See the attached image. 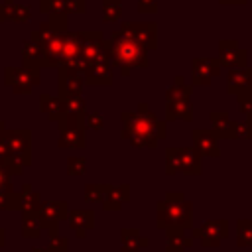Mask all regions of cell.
Returning <instances> with one entry per match:
<instances>
[{
  "instance_id": "7bdbcfd3",
  "label": "cell",
  "mask_w": 252,
  "mask_h": 252,
  "mask_svg": "<svg viewBox=\"0 0 252 252\" xmlns=\"http://www.w3.org/2000/svg\"><path fill=\"white\" fill-rule=\"evenodd\" d=\"M85 126L93 130H100L104 126V118L100 112H85Z\"/></svg>"
},
{
  "instance_id": "484cf974",
  "label": "cell",
  "mask_w": 252,
  "mask_h": 252,
  "mask_svg": "<svg viewBox=\"0 0 252 252\" xmlns=\"http://www.w3.org/2000/svg\"><path fill=\"white\" fill-rule=\"evenodd\" d=\"M41 195L32 189L30 183H24L20 189V211L22 213H37L41 207Z\"/></svg>"
},
{
  "instance_id": "277c9868",
  "label": "cell",
  "mask_w": 252,
  "mask_h": 252,
  "mask_svg": "<svg viewBox=\"0 0 252 252\" xmlns=\"http://www.w3.org/2000/svg\"><path fill=\"white\" fill-rule=\"evenodd\" d=\"M201 154L195 148H167L165 152V173L199 175L203 171Z\"/></svg>"
},
{
  "instance_id": "8992f818",
  "label": "cell",
  "mask_w": 252,
  "mask_h": 252,
  "mask_svg": "<svg viewBox=\"0 0 252 252\" xmlns=\"http://www.w3.org/2000/svg\"><path fill=\"white\" fill-rule=\"evenodd\" d=\"M63 35L65 33H59L55 30H51L45 24L39 26V30H35L32 33V39L37 41L43 51H45V57H47V67H59L61 65V57H63Z\"/></svg>"
},
{
  "instance_id": "7c38bea8",
  "label": "cell",
  "mask_w": 252,
  "mask_h": 252,
  "mask_svg": "<svg viewBox=\"0 0 252 252\" xmlns=\"http://www.w3.org/2000/svg\"><path fill=\"white\" fill-rule=\"evenodd\" d=\"M2 140L16 158H20L26 165L32 163V134L28 130H4Z\"/></svg>"
},
{
  "instance_id": "4316f807",
  "label": "cell",
  "mask_w": 252,
  "mask_h": 252,
  "mask_svg": "<svg viewBox=\"0 0 252 252\" xmlns=\"http://www.w3.org/2000/svg\"><path fill=\"white\" fill-rule=\"evenodd\" d=\"M39 106H41V110L47 114V118L49 120H53V122H57L61 116H65V108H63V100L59 98V96H55V94H41L39 96Z\"/></svg>"
},
{
  "instance_id": "30bf717a",
  "label": "cell",
  "mask_w": 252,
  "mask_h": 252,
  "mask_svg": "<svg viewBox=\"0 0 252 252\" xmlns=\"http://www.w3.org/2000/svg\"><path fill=\"white\" fill-rule=\"evenodd\" d=\"M120 32L146 49H154L158 45V26L154 22H124L120 26Z\"/></svg>"
},
{
  "instance_id": "ba28073f",
  "label": "cell",
  "mask_w": 252,
  "mask_h": 252,
  "mask_svg": "<svg viewBox=\"0 0 252 252\" xmlns=\"http://www.w3.org/2000/svg\"><path fill=\"white\" fill-rule=\"evenodd\" d=\"M41 228L49 232V236H55L59 230V222L69 217V203L67 201H47L41 203L37 211Z\"/></svg>"
},
{
  "instance_id": "ac0fdd59",
  "label": "cell",
  "mask_w": 252,
  "mask_h": 252,
  "mask_svg": "<svg viewBox=\"0 0 252 252\" xmlns=\"http://www.w3.org/2000/svg\"><path fill=\"white\" fill-rule=\"evenodd\" d=\"M22 61H24V67H30V69H35V71L47 67L45 51H43V47H41L37 41H33V39H30V41L24 43Z\"/></svg>"
},
{
  "instance_id": "e575fe53",
  "label": "cell",
  "mask_w": 252,
  "mask_h": 252,
  "mask_svg": "<svg viewBox=\"0 0 252 252\" xmlns=\"http://www.w3.org/2000/svg\"><path fill=\"white\" fill-rule=\"evenodd\" d=\"M102 16H104V22H116L122 16V2L120 0H102Z\"/></svg>"
},
{
  "instance_id": "cb8c5ba5",
  "label": "cell",
  "mask_w": 252,
  "mask_h": 252,
  "mask_svg": "<svg viewBox=\"0 0 252 252\" xmlns=\"http://www.w3.org/2000/svg\"><path fill=\"white\" fill-rule=\"evenodd\" d=\"M120 240H122L120 252H140L142 248H146L150 244V238L142 236L140 230H136V228H122Z\"/></svg>"
},
{
  "instance_id": "3957f363",
  "label": "cell",
  "mask_w": 252,
  "mask_h": 252,
  "mask_svg": "<svg viewBox=\"0 0 252 252\" xmlns=\"http://www.w3.org/2000/svg\"><path fill=\"white\" fill-rule=\"evenodd\" d=\"M106 41V47H108V59L114 65L118 67H148V49L144 45H140L138 41H134L132 37L124 35L120 30L112 32Z\"/></svg>"
},
{
  "instance_id": "1f68e13d",
  "label": "cell",
  "mask_w": 252,
  "mask_h": 252,
  "mask_svg": "<svg viewBox=\"0 0 252 252\" xmlns=\"http://www.w3.org/2000/svg\"><path fill=\"white\" fill-rule=\"evenodd\" d=\"M236 244L238 246H252V219H238L236 220Z\"/></svg>"
},
{
  "instance_id": "f907efd6",
  "label": "cell",
  "mask_w": 252,
  "mask_h": 252,
  "mask_svg": "<svg viewBox=\"0 0 252 252\" xmlns=\"http://www.w3.org/2000/svg\"><path fill=\"white\" fill-rule=\"evenodd\" d=\"M248 91H250V93H252V83H250V87H248Z\"/></svg>"
},
{
  "instance_id": "8d00e7d4",
  "label": "cell",
  "mask_w": 252,
  "mask_h": 252,
  "mask_svg": "<svg viewBox=\"0 0 252 252\" xmlns=\"http://www.w3.org/2000/svg\"><path fill=\"white\" fill-rule=\"evenodd\" d=\"M236 104L244 116H252V93L248 89L236 93Z\"/></svg>"
},
{
  "instance_id": "52a82bcc",
  "label": "cell",
  "mask_w": 252,
  "mask_h": 252,
  "mask_svg": "<svg viewBox=\"0 0 252 252\" xmlns=\"http://www.w3.org/2000/svg\"><path fill=\"white\" fill-rule=\"evenodd\" d=\"M4 83L16 94H24V93H30L35 85H39V71L30 67H6Z\"/></svg>"
},
{
  "instance_id": "60d3db41",
  "label": "cell",
  "mask_w": 252,
  "mask_h": 252,
  "mask_svg": "<svg viewBox=\"0 0 252 252\" xmlns=\"http://www.w3.org/2000/svg\"><path fill=\"white\" fill-rule=\"evenodd\" d=\"M65 14H83L87 10V0H63Z\"/></svg>"
},
{
  "instance_id": "7dc6e473",
  "label": "cell",
  "mask_w": 252,
  "mask_h": 252,
  "mask_svg": "<svg viewBox=\"0 0 252 252\" xmlns=\"http://www.w3.org/2000/svg\"><path fill=\"white\" fill-rule=\"evenodd\" d=\"M6 244V232H4V228H0V248Z\"/></svg>"
},
{
  "instance_id": "603a6c76",
  "label": "cell",
  "mask_w": 252,
  "mask_h": 252,
  "mask_svg": "<svg viewBox=\"0 0 252 252\" xmlns=\"http://www.w3.org/2000/svg\"><path fill=\"white\" fill-rule=\"evenodd\" d=\"M167 246L165 252H185L193 244V236L185 228H165Z\"/></svg>"
},
{
  "instance_id": "2e32d148",
  "label": "cell",
  "mask_w": 252,
  "mask_h": 252,
  "mask_svg": "<svg viewBox=\"0 0 252 252\" xmlns=\"http://www.w3.org/2000/svg\"><path fill=\"white\" fill-rule=\"evenodd\" d=\"M191 138H193V148L205 156V158H219L220 156V148H219V142H217V136L211 132V130H193L191 132Z\"/></svg>"
},
{
  "instance_id": "d590c367",
  "label": "cell",
  "mask_w": 252,
  "mask_h": 252,
  "mask_svg": "<svg viewBox=\"0 0 252 252\" xmlns=\"http://www.w3.org/2000/svg\"><path fill=\"white\" fill-rule=\"evenodd\" d=\"M234 140H252V116L234 120Z\"/></svg>"
},
{
  "instance_id": "f1b7e54d",
  "label": "cell",
  "mask_w": 252,
  "mask_h": 252,
  "mask_svg": "<svg viewBox=\"0 0 252 252\" xmlns=\"http://www.w3.org/2000/svg\"><path fill=\"white\" fill-rule=\"evenodd\" d=\"M43 232L37 213H22V236L24 238H39Z\"/></svg>"
},
{
  "instance_id": "c3c4849f",
  "label": "cell",
  "mask_w": 252,
  "mask_h": 252,
  "mask_svg": "<svg viewBox=\"0 0 252 252\" xmlns=\"http://www.w3.org/2000/svg\"><path fill=\"white\" fill-rule=\"evenodd\" d=\"M4 130H6V128H4V122L0 120V136H2V132H4Z\"/></svg>"
},
{
  "instance_id": "5b68a950",
  "label": "cell",
  "mask_w": 252,
  "mask_h": 252,
  "mask_svg": "<svg viewBox=\"0 0 252 252\" xmlns=\"http://www.w3.org/2000/svg\"><path fill=\"white\" fill-rule=\"evenodd\" d=\"M59 128V148L81 150L85 148V114H67L57 120Z\"/></svg>"
},
{
  "instance_id": "9c48e42d",
  "label": "cell",
  "mask_w": 252,
  "mask_h": 252,
  "mask_svg": "<svg viewBox=\"0 0 252 252\" xmlns=\"http://www.w3.org/2000/svg\"><path fill=\"white\" fill-rule=\"evenodd\" d=\"M193 238H199V242L207 248L211 246H219L226 236H228V220L224 219H211L205 220L199 228L191 230Z\"/></svg>"
},
{
  "instance_id": "d4e9b609",
  "label": "cell",
  "mask_w": 252,
  "mask_h": 252,
  "mask_svg": "<svg viewBox=\"0 0 252 252\" xmlns=\"http://www.w3.org/2000/svg\"><path fill=\"white\" fill-rule=\"evenodd\" d=\"M165 116H167V120H183V122H189L193 118V104H191V100L189 98L167 100Z\"/></svg>"
},
{
  "instance_id": "4fadbf2b",
  "label": "cell",
  "mask_w": 252,
  "mask_h": 252,
  "mask_svg": "<svg viewBox=\"0 0 252 252\" xmlns=\"http://www.w3.org/2000/svg\"><path fill=\"white\" fill-rule=\"evenodd\" d=\"M248 51L238 45L236 39H220L219 41V61L222 67L228 69H240L246 67Z\"/></svg>"
},
{
  "instance_id": "83f0119b",
  "label": "cell",
  "mask_w": 252,
  "mask_h": 252,
  "mask_svg": "<svg viewBox=\"0 0 252 252\" xmlns=\"http://www.w3.org/2000/svg\"><path fill=\"white\" fill-rule=\"evenodd\" d=\"M83 53V41L79 37V33H65L63 35V57H61V65L75 59L77 55Z\"/></svg>"
},
{
  "instance_id": "44dd1931",
  "label": "cell",
  "mask_w": 252,
  "mask_h": 252,
  "mask_svg": "<svg viewBox=\"0 0 252 252\" xmlns=\"http://www.w3.org/2000/svg\"><path fill=\"white\" fill-rule=\"evenodd\" d=\"M130 201V185L122 183V185H110L106 197L102 199V209L104 211H120L124 203Z\"/></svg>"
},
{
  "instance_id": "ab89813d",
  "label": "cell",
  "mask_w": 252,
  "mask_h": 252,
  "mask_svg": "<svg viewBox=\"0 0 252 252\" xmlns=\"http://www.w3.org/2000/svg\"><path fill=\"white\" fill-rule=\"evenodd\" d=\"M49 252H69V238L67 236H49V244H47Z\"/></svg>"
},
{
  "instance_id": "f35d334b",
  "label": "cell",
  "mask_w": 252,
  "mask_h": 252,
  "mask_svg": "<svg viewBox=\"0 0 252 252\" xmlns=\"http://www.w3.org/2000/svg\"><path fill=\"white\" fill-rule=\"evenodd\" d=\"M87 171V159L81 156L67 158V173L69 175H83Z\"/></svg>"
},
{
  "instance_id": "b9f144b4",
  "label": "cell",
  "mask_w": 252,
  "mask_h": 252,
  "mask_svg": "<svg viewBox=\"0 0 252 252\" xmlns=\"http://www.w3.org/2000/svg\"><path fill=\"white\" fill-rule=\"evenodd\" d=\"M39 10L43 14H55V12H65L63 10V0H39Z\"/></svg>"
},
{
  "instance_id": "e0dca14e",
  "label": "cell",
  "mask_w": 252,
  "mask_h": 252,
  "mask_svg": "<svg viewBox=\"0 0 252 252\" xmlns=\"http://www.w3.org/2000/svg\"><path fill=\"white\" fill-rule=\"evenodd\" d=\"M209 118H211V132L217 136V140H234V120L226 112L213 110Z\"/></svg>"
},
{
  "instance_id": "9a60e30c",
  "label": "cell",
  "mask_w": 252,
  "mask_h": 252,
  "mask_svg": "<svg viewBox=\"0 0 252 252\" xmlns=\"http://www.w3.org/2000/svg\"><path fill=\"white\" fill-rule=\"evenodd\" d=\"M112 77H114L112 63L108 59H100V61L89 63V67L83 73L85 85H110Z\"/></svg>"
},
{
  "instance_id": "7a4b0ae2",
  "label": "cell",
  "mask_w": 252,
  "mask_h": 252,
  "mask_svg": "<svg viewBox=\"0 0 252 252\" xmlns=\"http://www.w3.org/2000/svg\"><path fill=\"white\" fill-rule=\"evenodd\" d=\"M156 224L158 228H193V205L185 199L181 191L165 193V199L156 205Z\"/></svg>"
},
{
  "instance_id": "d6986e66",
  "label": "cell",
  "mask_w": 252,
  "mask_h": 252,
  "mask_svg": "<svg viewBox=\"0 0 252 252\" xmlns=\"http://www.w3.org/2000/svg\"><path fill=\"white\" fill-rule=\"evenodd\" d=\"M69 222H71V228L73 232L79 236V238H85L87 232L94 226V213L89 211V209H75V211H69Z\"/></svg>"
},
{
  "instance_id": "7402d4cb",
  "label": "cell",
  "mask_w": 252,
  "mask_h": 252,
  "mask_svg": "<svg viewBox=\"0 0 252 252\" xmlns=\"http://www.w3.org/2000/svg\"><path fill=\"white\" fill-rule=\"evenodd\" d=\"M252 83V67H240V69H230L226 75V91L236 94L244 89H248Z\"/></svg>"
},
{
  "instance_id": "8fae6325",
  "label": "cell",
  "mask_w": 252,
  "mask_h": 252,
  "mask_svg": "<svg viewBox=\"0 0 252 252\" xmlns=\"http://www.w3.org/2000/svg\"><path fill=\"white\" fill-rule=\"evenodd\" d=\"M220 67L222 65L219 57H195L191 65V85L193 87L211 85V81L220 75Z\"/></svg>"
},
{
  "instance_id": "ffe728a7",
  "label": "cell",
  "mask_w": 252,
  "mask_h": 252,
  "mask_svg": "<svg viewBox=\"0 0 252 252\" xmlns=\"http://www.w3.org/2000/svg\"><path fill=\"white\" fill-rule=\"evenodd\" d=\"M30 20V8L16 0H4L0 4V22H16L24 24Z\"/></svg>"
},
{
  "instance_id": "6da1fadb",
  "label": "cell",
  "mask_w": 252,
  "mask_h": 252,
  "mask_svg": "<svg viewBox=\"0 0 252 252\" xmlns=\"http://www.w3.org/2000/svg\"><path fill=\"white\" fill-rule=\"evenodd\" d=\"M120 120L124 124L120 136L136 148H156L167 134L165 122L159 120L146 102L138 106V112H122Z\"/></svg>"
},
{
  "instance_id": "681fc988",
  "label": "cell",
  "mask_w": 252,
  "mask_h": 252,
  "mask_svg": "<svg viewBox=\"0 0 252 252\" xmlns=\"http://www.w3.org/2000/svg\"><path fill=\"white\" fill-rule=\"evenodd\" d=\"M32 252H49V250H41V248H33Z\"/></svg>"
},
{
  "instance_id": "f6af8a7d",
  "label": "cell",
  "mask_w": 252,
  "mask_h": 252,
  "mask_svg": "<svg viewBox=\"0 0 252 252\" xmlns=\"http://www.w3.org/2000/svg\"><path fill=\"white\" fill-rule=\"evenodd\" d=\"M138 10L142 14H154L158 10V0H138Z\"/></svg>"
},
{
  "instance_id": "ee69618b",
  "label": "cell",
  "mask_w": 252,
  "mask_h": 252,
  "mask_svg": "<svg viewBox=\"0 0 252 252\" xmlns=\"http://www.w3.org/2000/svg\"><path fill=\"white\" fill-rule=\"evenodd\" d=\"M12 189H14V185H12V173L4 165H0V191H12Z\"/></svg>"
},
{
  "instance_id": "5bb4252c",
  "label": "cell",
  "mask_w": 252,
  "mask_h": 252,
  "mask_svg": "<svg viewBox=\"0 0 252 252\" xmlns=\"http://www.w3.org/2000/svg\"><path fill=\"white\" fill-rule=\"evenodd\" d=\"M57 96H69V94H81L83 93V85L85 79L79 71L67 67V65H59L57 67Z\"/></svg>"
},
{
  "instance_id": "bcb514c9",
  "label": "cell",
  "mask_w": 252,
  "mask_h": 252,
  "mask_svg": "<svg viewBox=\"0 0 252 252\" xmlns=\"http://www.w3.org/2000/svg\"><path fill=\"white\" fill-rule=\"evenodd\" d=\"M220 4H246L248 0H219Z\"/></svg>"
},
{
  "instance_id": "4dcf8cb0",
  "label": "cell",
  "mask_w": 252,
  "mask_h": 252,
  "mask_svg": "<svg viewBox=\"0 0 252 252\" xmlns=\"http://www.w3.org/2000/svg\"><path fill=\"white\" fill-rule=\"evenodd\" d=\"M110 185L108 183H87L85 185V201L87 203H102Z\"/></svg>"
},
{
  "instance_id": "74e56055",
  "label": "cell",
  "mask_w": 252,
  "mask_h": 252,
  "mask_svg": "<svg viewBox=\"0 0 252 252\" xmlns=\"http://www.w3.org/2000/svg\"><path fill=\"white\" fill-rule=\"evenodd\" d=\"M47 26L59 33H67V14L65 12H55V14H49L47 18Z\"/></svg>"
},
{
  "instance_id": "836d02e7",
  "label": "cell",
  "mask_w": 252,
  "mask_h": 252,
  "mask_svg": "<svg viewBox=\"0 0 252 252\" xmlns=\"http://www.w3.org/2000/svg\"><path fill=\"white\" fill-rule=\"evenodd\" d=\"M61 100L67 114H85V98L81 94H69V96H63Z\"/></svg>"
},
{
  "instance_id": "f546056e",
  "label": "cell",
  "mask_w": 252,
  "mask_h": 252,
  "mask_svg": "<svg viewBox=\"0 0 252 252\" xmlns=\"http://www.w3.org/2000/svg\"><path fill=\"white\" fill-rule=\"evenodd\" d=\"M191 96V85L183 81V77H175L173 83L165 91V100H181Z\"/></svg>"
},
{
  "instance_id": "d6a6232c",
  "label": "cell",
  "mask_w": 252,
  "mask_h": 252,
  "mask_svg": "<svg viewBox=\"0 0 252 252\" xmlns=\"http://www.w3.org/2000/svg\"><path fill=\"white\" fill-rule=\"evenodd\" d=\"M0 211H20V191H0Z\"/></svg>"
}]
</instances>
